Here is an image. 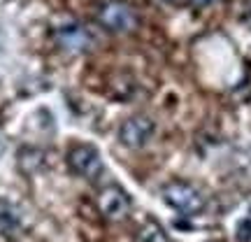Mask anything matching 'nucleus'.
<instances>
[{
  "label": "nucleus",
  "mask_w": 251,
  "mask_h": 242,
  "mask_svg": "<svg viewBox=\"0 0 251 242\" xmlns=\"http://www.w3.org/2000/svg\"><path fill=\"white\" fill-rule=\"evenodd\" d=\"M188 2H191L193 7H205V5H212L214 0H188Z\"/></svg>",
  "instance_id": "nucleus-10"
},
{
  "label": "nucleus",
  "mask_w": 251,
  "mask_h": 242,
  "mask_svg": "<svg viewBox=\"0 0 251 242\" xmlns=\"http://www.w3.org/2000/svg\"><path fill=\"white\" fill-rule=\"evenodd\" d=\"M56 42L70 54H81L93 47V35L89 33V28L79 26V24H68L56 30Z\"/></svg>",
  "instance_id": "nucleus-6"
},
{
  "label": "nucleus",
  "mask_w": 251,
  "mask_h": 242,
  "mask_svg": "<svg viewBox=\"0 0 251 242\" xmlns=\"http://www.w3.org/2000/svg\"><path fill=\"white\" fill-rule=\"evenodd\" d=\"M161 196L168 205L175 207L181 215L191 216L205 210V196H202V191L196 188L193 184H188V182H179V180L168 182L161 188Z\"/></svg>",
  "instance_id": "nucleus-1"
},
{
  "label": "nucleus",
  "mask_w": 251,
  "mask_h": 242,
  "mask_svg": "<svg viewBox=\"0 0 251 242\" xmlns=\"http://www.w3.org/2000/svg\"><path fill=\"white\" fill-rule=\"evenodd\" d=\"M21 226V219H19L17 210L9 205L7 200H0V231L5 235H14Z\"/></svg>",
  "instance_id": "nucleus-7"
},
{
  "label": "nucleus",
  "mask_w": 251,
  "mask_h": 242,
  "mask_svg": "<svg viewBox=\"0 0 251 242\" xmlns=\"http://www.w3.org/2000/svg\"><path fill=\"white\" fill-rule=\"evenodd\" d=\"M153 131H156V124L151 119L144 117V114H135V117L126 119L121 124L119 140H121V144L130 147V149H140L153 137Z\"/></svg>",
  "instance_id": "nucleus-4"
},
{
  "label": "nucleus",
  "mask_w": 251,
  "mask_h": 242,
  "mask_svg": "<svg viewBox=\"0 0 251 242\" xmlns=\"http://www.w3.org/2000/svg\"><path fill=\"white\" fill-rule=\"evenodd\" d=\"M98 207H100V212H102L105 219L117 221V219H124V216L128 215V210H130V196H128L121 187L109 184V187H105L100 191Z\"/></svg>",
  "instance_id": "nucleus-5"
},
{
  "label": "nucleus",
  "mask_w": 251,
  "mask_h": 242,
  "mask_svg": "<svg viewBox=\"0 0 251 242\" xmlns=\"http://www.w3.org/2000/svg\"><path fill=\"white\" fill-rule=\"evenodd\" d=\"M237 240H242V242L251 240V210H249V215L237 224Z\"/></svg>",
  "instance_id": "nucleus-9"
},
{
  "label": "nucleus",
  "mask_w": 251,
  "mask_h": 242,
  "mask_svg": "<svg viewBox=\"0 0 251 242\" xmlns=\"http://www.w3.org/2000/svg\"><path fill=\"white\" fill-rule=\"evenodd\" d=\"M140 242H170L168 233L163 231V226L153 219H147L144 226L140 228Z\"/></svg>",
  "instance_id": "nucleus-8"
},
{
  "label": "nucleus",
  "mask_w": 251,
  "mask_h": 242,
  "mask_svg": "<svg viewBox=\"0 0 251 242\" xmlns=\"http://www.w3.org/2000/svg\"><path fill=\"white\" fill-rule=\"evenodd\" d=\"M100 24L114 33H126L137 28V12L124 0H109L98 12Z\"/></svg>",
  "instance_id": "nucleus-2"
},
{
  "label": "nucleus",
  "mask_w": 251,
  "mask_h": 242,
  "mask_svg": "<svg viewBox=\"0 0 251 242\" xmlns=\"http://www.w3.org/2000/svg\"><path fill=\"white\" fill-rule=\"evenodd\" d=\"M68 165L75 175L86 177V180H96L102 172V159H100L98 149L93 144H75L68 152Z\"/></svg>",
  "instance_id": "nucleus-3"
}]
</instances>
